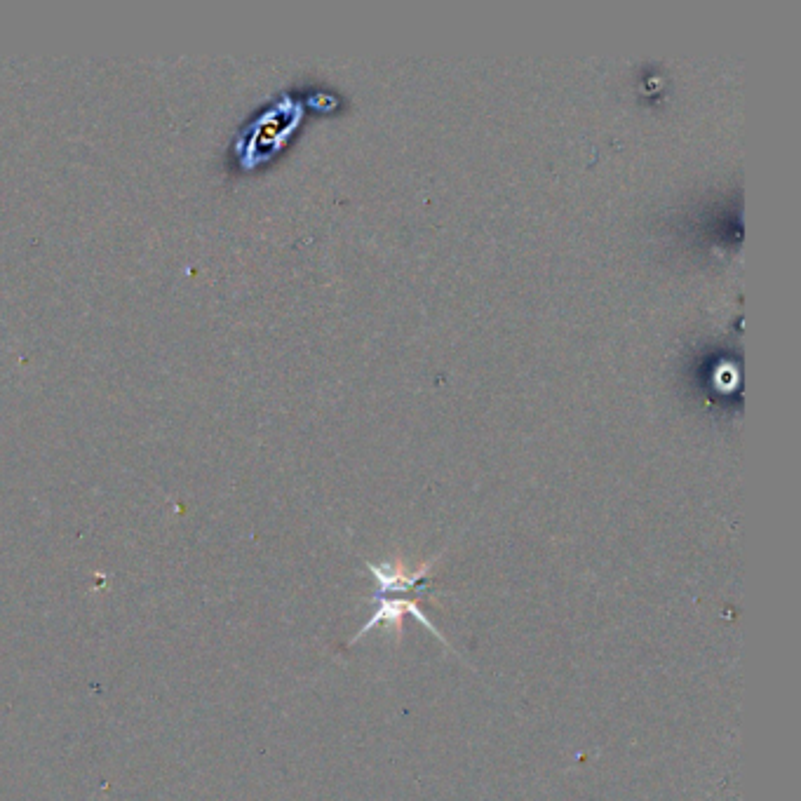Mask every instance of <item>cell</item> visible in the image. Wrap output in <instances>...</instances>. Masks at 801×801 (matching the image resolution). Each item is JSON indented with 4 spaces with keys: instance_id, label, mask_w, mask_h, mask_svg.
Masks as SVG:
<instances>
[{
    "instance_id": "6da1fadb",
    "label": "cell",
    "mask_w": 801,
    "mask_h": 801,
    "mask_svg": "<svg viewBox=\"0 0 801 801\" xmlns=\"http://www.w3.org/2000/svg\"><path fill=\"white\" fill-rule=\"evenodd\" d=\"M407 614H412L414 618H419V621L426 625V628L433 632L435 637H440L444 644H447V639H444L442 635H440V630L435 628L433 623L428 621V616L423 614V611L419 609V604L416 602H409V599H383L381 602V607H379V611H376V614L369 618V621L365 623V628H362L360 632H358V637L353 639V642H358V639L365 635V632H369L374 628V625H379L381 621H388L390 625H393V630H395V635L400 637V632H402V618H405Z\"/></svg>"
},
{
    "instance_id": "7a4b0ae2",
    "label": "cell",
    "mask_w": 801,
    "mask_h": 801,
    "mask_svg": "<svg viewBox=\"0 0 801 801\" xmlns=\"http://www.w3.org/2000/svg\"><path fill=\"white\" fill-rule=\"evenodd\" d=\"M367 567L376 578H379L381 595H386V592H400V590H409V588H414V585H419V581H423V578L428 576L433 562L423 564V567L419 571H414V574H409L407 569H402L400 562L381 564V567H376V564H367Z\"/></svg>"
}]
</instances>
